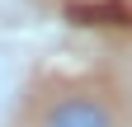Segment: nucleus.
Wrapping results in <instances>:
<instances>
[{
	"label": "nucleus",
	"instance_id": "nucleus-1",
	"mask_svg": "<svg viewBox=\"0 0 132 127\" xmlns=\"http://www.w3.org/2000/svg\"><path fill=\"white\" fill-rule=\"evenodd\" d=\"M28 127H123L118 104L90 85H66L33 108Z\"/></svg>",
	"mask_w": 132,
	"mask_h": 127
},
{
	"label": "nucleus",
	"instance_id": "nucleus-2",
	"mask_svg": "<svg viewBox=\"0 0 132 127\" xmlns=\"http://www.w3.org/2000/svg\"><path fill=\"white\" fill-rule=\"evenodd\" d=\"M19 75H24V61H19V52H14V42L0 33V127H5L14 99H19Z\"/></svg>",
	"mask_w": 132,
	"mask_h": 127
}]
</instances>
